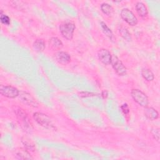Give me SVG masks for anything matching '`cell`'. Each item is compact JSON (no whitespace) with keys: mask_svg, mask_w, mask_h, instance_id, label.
Listing matches in <instances>:
<instances>
[{"mask_svg":"<svg viewBox=\"0 0 160 160\" xmlns=\"http://www.w3.org/2000/svg\"><path fill=\"white\" fill-rule=\"evenodd\" d=\"M136 10L138 15L141 18H144L148 15V11L147 7L142 2H138L136 4Z\"/></svg>","mask_w":160,"mask_h":160,"instance_id":"7c38bea8","label":"cell"},{"mask_svg":"<svg viewBox=\"0 0 160 160\" xmlns=\"http://www.w3.org/2000/svg\"><path fill=\"white\" fill-rule=\"evenodd\" d=\"M95 94L92 92H81L79 93V96L81 97H89V96H94Z\"/></svg>","mask_w":160,"mask_h":160,"instance_id":"603a6c76","label":"cell"},{"mask_svg":"<svg viewBox=\"0 0 160 160\" xmlns=\"http://www.w3.org/2000/svg\"><path fill=\"white\" fill-rule=\"evenodd\" d=\"M151 133L154 137V138L159 142V128H153L151 130Z\"/></svg>","mask_w":160,"mask_h":160,"instance_id":"44dd1931","label":"cell"},{"mask_svg":"<svg viewBox=\"0 0 160 160\" xmlns=\"http://www.w3.org/2000/svg\"><path fill=\"white\" fill-rule=\"evenodd\" d=\"M18 96L20 101L24 104L34 108L38 106V102L29 93L25 91H20Z\"/></svg>","mask_w":160,"mask_h":160,"instance_id":"8992f818","label":"cell"},{"mask_svg":"<svg viewBox=\"0 0 160 160\" xmlns=\"http://www.w3.org/2000/svg\"><path fill=\"white\" fill-rule=\"evenodd\" d=\"M121 109L122 110V111L123 112V113L124 114H128L129 112V106L128 105L125 103V104H123L121 106Z\"/></svg>","mask_w":160,"mask_h":160,"instance_id":"7402d4cb","label":"cell"},{"mask_svg":"<svg viewBox=\"0 0 160 160\" xmlns=\"http://www.w3.org/2000/svg\"><path fill=\"white\" fill-rule=\"evenodd\" d=\"M100 24H101V27L104 32V33L110 39H111L112 41L114 39V36H113V34H112V31L111 30V29L109 28V27L106 25V24L102 21H101L100 22Z\"/></svg>","mask_w":160,"mask_h":160,"instance_id":"ac0fdd59","label":"cell"},{"mask_svg":"<svg viewBox=\"0 0 160 160\" xmlns=\"http://www.w3.org/2000/svg\"><path fill=\"white\" fill-rule=\"evenodd\" d=\"M75 28V24L70 21L64 22L59 26V31L62 36L68 40L72 39Z\"/></svg>","mask_w":160,"mask_h":160,"instance_id":"7a4b0ae2","label":"cell"},{"mask_svg":"<svg viewBox=\"0 0 160 160\" xmlns=\"http://www.w3.org/2000/svg\"><path fill=\"white\" fill-rule=\"evenodd\" d=\"M56 60L60 64H66L71 61V57L69 54L64 51H58L54 54Z\"/></svg>","mask_w":160,"mask_h":160,"instance_id":"9c48e42d","label":"cell"},{"mask_svg":"<svg viewBox=\"0 0 160 160\" xmlns=\"http://www.w3.org/2000/svg\"><path fill=\"white\" fill-rule=\"evenodd\" d=\"M49 47L53 50H60L63 45L61 40L56 37H52L49 41Z\"/></svg>","mask_w":160,"mask_h":160,"instance_id":"4fadbf2b","label":"cell"},{"mask_svg":"<svg viewBox=\"0 0 160 160\" xmlns=\"http://www.w3.org/2000/svg\"><path fill=\"white\" fill-rule=\"evenodd\" d=\"M101 9L104 14H106L108 16H111L114 12L112 7L111 5H109V4L105 3V2L102 3L101 5Z\"/></svg>","mask_w":160,"mask_h":160,"instance_id":"e0dca14e","label":"cell"},{"mask_svg":"<svg viewBox=\"0 0 160 160\" xmlns=\"http://www.w3.org/2000/svg\"><path fill=\"white\" fill-rule=\"evenodd\" d=\"M0 20L1 22L4 24L6 25H9L11 21H10V18L6 14H2V11H1V16H0Z\"/></svg>","mask_w":160,"mask_h":160,"instance_id":"ffe728a7","label":"cell"},{"mask_svg":"<svg viewBox=\"0 0 160 160\" xmlns=\"http://www.w3.org/2000/svg\"><path fill=\"white\" fill-rule=\"evenodd\" d=\"M144 114L148 119L151 121L155 120L159 117L158 112L152 107H148V106L145 107Z\"/></svg>","mask_w":160,"mask_h":160,"instance_id":"8fae6325","label":"cell"},{"mask_svg":"<svg viewBox=\"0 0 160 160\" xmlns=\"http://www.w3.org/2000/svg\"><path fill=\"white\" fill-rule=\"evenodd\" d=\"M33 48L38 52H42L45 49V42L41 39H38L33 42Z\"/></svg>","mask_w":160,"mask_h":160,"instance_id":"9a60e30c","label":"cell"},{"mask_svg":"<svg viewBox=\"0 0 160 160\" xmlns=\"http://www.w3.org/2000/svg\"><path fill=\"white\" fill-rule=\"evenodd\" d=\"M115 71V72L119 75V76H124L126 74L127 69L125 66L122 64L121 60L116 56L115 55L112 56L111 61L110 63Z\"/></svg>","mask_w":160,"mask_h":160,"instance_id":"277c9868","label":"cell"},{"mask_svg":"<svg viewBox=\"0 0 160 160\" xmlns=\"http://www.w3.org/2000/svg\"><path fill=\"white\" fill-rule=\"evenodd\" d=\"M121 18L131 26H136L138 24V19L134 13L129 9L125 8L121 11Z\"/></svg>","mask_w":160,"mask_h":160,"instance_id":"5b68a950","label":"cell"},{"mask_svg":"<svg viewBox=\"0 0 160 160\" xmlns=\"http://www.w3.org/2000/svg\"><path fill=\"white\" fill-rule=\"evenodd\" d=\"M119 32L121 35V36L126 41H131L132 40V38L131 36L130 32H129V31L124 27H122L119 29Z\"/></svg>","mask_w":160,"mask_h":160,"instance_id":"d6986e66","label":"cell"},{"mask_svg":"<svg viewBox=\"0 0 160 160\" xmlns=\"http://www.w3.org/2000/svg\"><path fill=\"white\" fill-rule=\"evenodd\" d=\"M98 56L99 61L104 64L108 65L111 63L112 55L109 50L106 49H101L98 52Z\"/></svg>","mask_w":160,"mask_h":160,"instance_id":"ba28073f","label":"cell"},{"mask_svg":"<svg viewBox=\"0 0 160 160\" xmlns=\"http://www.w3.org/2000/svg\"><path fill=\"white\" fill-rule=\"evenodd\" d=\"M131 95L138 104L142 107H146L149 104L148 98L145 93L138 89H132L131 91Z\"/></svg>","mask_w":160,"mask_h":160,"instance_id":"3957f363","label":"cell"},{"mask_svg":"<svg viewBox=\"0 0 160 160\" xmlns=\"http://www.w3.org/2000/svg\"><path fill=\"white\" fill-rule=\"evenodd\" d=\"M34 119L41 126L48 129H55L56 128L53 125L50 118L42 113L39 112H36L33 114Z\"/></svg>","mask_w":160,"mask_h":160,"instance_id":"6da1fadb","label":"cell"},{"mask_svg":"<svg viewBox=\"0 0 160 160\" xmlns=\"http://www.w3.org/2000/svg\"><path fill=\"white\" fill-rule=\"evenodd\" d=\"M141 75L143 78L148 81H152L154 78V76L152 72L150 69L146 68L142 69Z\"/></svg>","mask_w":160,"mask_h":160,"instance_id":"2e32d148","label":"cell"},{"mask_svg":"<svg viewBox=\"0 0 160 160\" xmlns=\"http://www.w3.org/2000/svg\"><path fill=\"white\" fill-rule=\"evenodd\" d=\"M21 141H22V144L24 145V146L27 150L31 151H34L36 150V147H35L34 144L28 137H26V136L22 137L21 139Z\"/></svg>","mask_w":160,"mask_h":160,"instance_id":"5bb4252c","label":"cell"},{"mask_svg":"<svg viewBox=\"0 0 160 160\" xmlns=\"http://www.w3.org/2000/svg\"><path fill=\"white\" fill-rule=\"evenodd\" d=\"M14 156L18 159H31L30 153L27 151L26 149L18 148L14 151Z\"/></svg>","mask_w":160,"mask_h":160,"instance_id":"30bf717a","label":"cell"},{"mask_svg":"<svg viewBox=\"0 0 160 160\" xmlns=\"http://www.w3.org/2000/svg\"><path fill=\"white\" fill-rule=\"evenodd\" d=\"M108 92H107L106 91H103L102 92V93H101V96H102V97L104 99L108 97Z\"/></svg>","mask_w":160,"mask_h":160,"instance_id":"cb8c5ba5","label":"cell"},{"mask_svg":"<svg viewBox=\"0 0 160 160\" xmlns=\"http://www.w3.org/2000/svg\"><path fill=\"white\" fill-rule=\"evenodd\" d=\"M1 95L8 98H14L19 96V90L12 86H1L0 89Z\"/></svg>","mask_w":160,"mask_h":160,"instance_id":"52a82bcc","label":"cell"}]
</instances>
